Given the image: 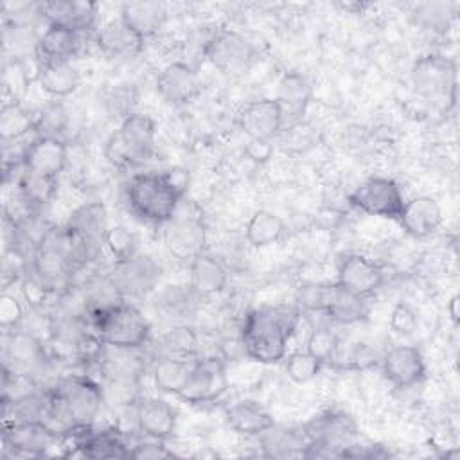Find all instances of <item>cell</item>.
I'll use <instances>...</instances> for the list:
<instances>
[{"instance_id": "cell-16", "label": "cell", "mask_w": 460, "mask_h": 460, "mask_svg": "<svg viewBox=\"0 0 460 460\" xmlns=\"http://www.w3.org/2000/svg\"><path fill=\"white\" fill-rule=\"evenodd\" d=\"M108 210L101 201H88L79 205L68 216L65 230L72 243L88 248L101 250L104 246V235L108 232Z\"/></svg>"}, {"instance_id": "cell-35", "label": "cell", "mask_w": 460, "mask_h": 460, "mask_svg": "<svg viewBox=\"0 0 460 460\" xmlns=\"http://www.w3.org/2000/svg\"><path fill=\"white\" fill-rule=\"evenodd\" d=\"M196 359L176 358V356H162L153 368V379L160 392L178 395L192 370Z\"/></svg>"}, {"instance_id": "cell-48", "label": "cell", "mask_w": 460, "mask_h": 460, "mask_svg": "<svg viewBox=\"0 0 460 460\" xmlns=\"http://www.w3.org/2000/svg\"><path fill=\"white\" fill-rule=\"evenodd\" d=\"M447 311H449V316H451L453 323H456V322H458V295H453V296L449 298Z\"/></svg>"}, {"instance_id": "cell-39", "label": "cell", "mask_w": 460, "mask_h": 460, "mask_svg": "<svg viewBox=\"0 0 460 460\" xmlns=\"http://www.w3.org/2000/svg\"><path fill=\"white\" fill-rule=\"evenodd\" d=\"M340 349V338L329 327H314L305 341V350L322 365L332 363Z\"/></svg>"}, {"instance_id": "cell-7", "label": "cell", "mask_w": 460, "mask_h": 460, "mask_svg": "<svg viewBox=\"0 0 460 460\" xmlns=\"http://www.w3.org/2000/svg\"><path fill=\"white\" fill-rule=\"evenodd\" d=\"M404 201L399 183L385 176L367 178L349 194V203L359 212L394 221L399 219Z\"/></svg>"}, {"instance_id": "cell-13", "label": "cell", "mask_w": 460, "mask_h": 460, "mask_svg": "<svg viewBox=\"0 0 460 460\" xmlns=\"http://www.w3.org/2000/svg\"><path fill=\"white\" fill-rule=\"evenodd\" d=\"M385 273L372 259L363 253H347L338 262L336 284L354 296L368 298L381 289Z\"/></svg>"}, {"instance_id": "cell-27", "label": "cell", "mask_w": 460, "mask_h": 460, "mask_svg": "<svg viewBox=\"0 0 460 460\" xmlns=\"http://www.w3.org/2000/svg\"><path fill=\"white\" fill-rule=\"evenodd\" d=\"M36 81L49 97L63 99L79 88L81 75L72 61H40Z\"/></svg>"}, {"instance_id": "cell-47", "label": "cell", "mask_w": 460, "mask_h": 460, "mask_svg": "<svg viewBox=\"0 0 460 460\" xmlns=\"http://www.w3.org/2000/svg\"><path fill=\"white\" fill-rule=\"evenodd\" d=\"M271 142H262V140H248L246 153L253 162H266L271 156Z\"/></svg>"}, {"instance_id": "cell-31", "label": "cell", "mask_w": 460, "mask_h": 460, "mask_svg": "<svg viewBox=\"0 0 460 460\" xmlns=\"http://www.w3.org/2000/svg\"><path fill=\"white\" fill-rule=\"evenodd\" d=\"M266 456L271 458H288L302 456V451L307 444V438L302 428H288L273 424L262 435L257 437Z\"/></svg>"}, {"instance_id": "cell-33", "label": "cell", "mask_w": 460, "mask_h": 460, "mask_svg": "<svg viewBox=\"0 0 460 460\" xmlns=\"http://www.w3.org/2000/svg\"><path fill=\"white\" fill-rule=\"evenodd\" d=\"M95 43L108 58H124L137 52L142 41L120 22V18H117L99 27L95 32Z\"/></svg>"}, {"instance_id": "cell-3", "label": "cell", "mask_w": 460, "mask_h": 460, "mask_svg": "<svg viewBox=\"0 0 460 460\" xmlns=\"http://www.w3.org/2000/svg\"><path fill=\"white\" fill-rule=\"evenodd\" d=\"M180 174L178 171H167L137 172L131 176L126 189L129 210L146 223H167L178 210L185 194V180H180Z\"/></svg>"}, {"instance_id": "cell-18", "label": "cell", "mask_w": 460, "mask_h": 460, "mask_svg": "<svg viewBox=\"0 0 460 460\" xmlns=\"http://www.w3.org/2000/svg\"><path fill=\"white\" fill-rule=\"evenodd\" d=\"M199 90L201 83L198 72L183 61H172L165 65L156 75V92L167 104H187L198 97Z\"/></svg>"}, {"instance_id": "cell-9", "label": "cell", "mask_w": 460, "mask_h": 460, "mask_svg": "<svg viewBox=\"0 0 460 460\" xmlns=\"http://www.w3.org/2000/svg\"><path fill=\"white\" fill-rule=\"evenodd\" d=\"M205 241H207V232H205L201 214L198 212L185 214L183 205L180 203L174 216L167 223H164L165 250L172 257L190 262L194 257L205 252Z\"/></svg>"}, {"instance_id": "cell-29", "label": "cell", "mask_w": 460, "mask_h": 460, "mask_svg": "<svg viewBox=\"0 0 460 460\" xmlns=\"http://www.w3.org/2000/svg\"><path fill=\"white\" fill-rule=\"evenodd\" d=\"M81 49V34L61 25H47L38 36L36 56L40 61H72Z\"/></svg>"}, {"instance_id": "cell-25", "label": "cell", "mask_w": 460, "mask_h": 460, "mask_svg": "<svg viewBox=\"0 0 460 460\" xmlns=\"http://www.w3.org/2000/svg\"><path fill=\"white\" fill-rule=\"evenodd\" d=\"M119 18L140 41H144L164 27L167 22V7L156 0L124 2Z\"/></svg>"}, {"instance_id": "cell-34", "label": "cell", "mask_w": 460, "mask_h": 460, "mask_svg": "<svg viewBox=\"0 0 460 460\" xmlns=\"http://www.w3.org/2000/svg\"><path fill=\"white\" fill-rule=\"evenodd\" d=\"M286 225L279 214L268 208L255 210L244 226V237L253 248H266L280 241Z\"/></svg>"}, {"instance_id": "cell-14", "label": "cell", "mask_w": 460, "mask_h": 460, "mask_svg": "<svg viewBox=\"0 0 460 460\" xmlns=\"http://www.w3.org/2000/svg\"><path fill=\"white\" fill-rule=\"evenodd\" d=\"M4 446L20 456H41L63 437L47 422H5Z\"/></svg>"}, {"instance_id": "cell-12", "label": "cell", "mask_w": 460, "mask_h": 460, "mask_svg": "<svg viewBox=\"0 0 460 460\" xmlns=\"http://www.w3.org/2000/svg\"><path fill=\"white\" fill-rule=\"evenodd\" d=\"M226 388L228 377L223 361L217 358H205L194 361L190 376L178 397L189 404L214 402L226 392Z\"/></svg>"}, {"instance_id": "cell-37", "label": "cell", "mask_w": 460, "mask_h": 460, "mask_svg": "<svg viewBox=\"0 0 460 460\" xmlns=\"http://www.w3.org/2000/svg\"><path fill=\"white\" fill-rule=\"evenodd\" d=\"M34 124L36 113L16 101L5 102L0 110V138L4 144L23 138L29 131H34Z\"/></svg>"}, {"instance_id": "cell-23", "label": "cell", "mask_w": 460, "mask_h": 460, "mask_svg": "<svg viewBox=\"0 0 460 460\" xmlns=\"http://www.w3.org/2000/svg\"><path fill=\"white\" fill-rule=\"evenodd\" d=\"M176 420V408L162 397H144L137 402L135 422L144 437L167 440L174 435Z\"/></svg>"}, {"instance_id": "cell-28", "label": "cell", "mask_w": 460, "mask_h": 460, "mask_svg": "<svg viewBox=\"0 0 460 460\" xmlns=\"http://www.w3.org/2000/svg\"><path fill=\"white\" fill-rule=\"evenodd\" d=\"M189 288L199 298L221 293L228 280V273L223 262L205 252L189 262Z\"/></svg>"}, {"instance_id": "cell-41", "label": "cell", "mask_w": 460, "mask_h": 460, "mask_svg": "<svg viewBox=\"0 0 460 460\" xmlns=\"http://www.w3.org/2000/svg\"><path fill=\"white\" fill-rule=\"evenodd\" d=\"M65 128H66V113L61 104L52 102V104L45 106L40 113H36V124H34L36 135L63 138L61 135H63Z\"/></svg>"}, {"instance_id": "cell-46", "label": "cell", "mask_w": 460, "mask_h": 460, "mask_svg": "<svg viewBox=\"0 0 460 460\" xmlns=\"http://www.w3.org/2000/svg\"><path fill=\"white\" fill-rule=\"evenodd\" d=\"M451 7H453L451 4H424L417 11L426 25L437 27V25L447 23L449 16L453 14Z\"/></svg>"}, {"instance_id": "cell-49", "label": "cell", "mask_w": 460, "mask_h": 460, "mask_svg": "<svg viewBox=\"0 0 460 460\" xmlns=\"http://www.w3.org/2000/svg\"><path fill=\"white\" fill-rule=\"evenodd\" d=\"M370 4H365V2H354V4H349V2H345V4H341V7L345 9V11H356V13H361L363 9H367Z\"/></svg>"}, {"instance_id": "cell-6", "label": "cell", "mask_w": 460, "mask_h": 460, "mask_svg": "<svg viewBox=\"0 0 460 460\" xmlns=\"http://www.w3.org/2000/svg\"><path fill=\"white\" fill-rule=\"evenodd\" d=\"M410 81L413 90L446 108L455 106L456 101V65L442 54H426L413 61L410 68Z\"/></svg>"}, {"instance_id": "cell-45", "label": "cell", "mask_w": 460, "mask_h": 460, "mask_svg": "<svg viewBox=\"0 0 460 460\" xmlns=\"http://www.w3.org/2000/svg\"><path fill=\"white\" fill-rule=\"evenodd\" d=\"M172 451L167 449L165 440L158 438H149L146 437L144 442H138L131 447L129 458H144V460H156V458H171Z\"/></svg>"}, {"instance_id": "cell-20", "label": "cell", "mask_w": 460, "mask_h": 460, "mask_svg": "<svg viewBox=\"0 0 460 460\" xmlns=\"http://www.w3.org/2000/svg\"><path fill=\"white\" fill-rule=\"evenodd\" d=\"M383 376L395 388H411L426 376V361L422 352L413 345H397L390 349L383 359Z\"/></svg>"}, {"instance_id": "cell-38", "label": "cell", "mask_w": 460, "mask_h": 460, "mask_svg": "<svg viewBox=\"0 0 460 460\" xmlns=\"http://www.w3.org/2000/svg\"><path fill=\"white\" fill-rule=\"evenodd\" d=\"M138 244H140L138 235L124 225L110 226L104 235V246L108 248V252L113 255L115 261H124L137 255Z\"/></svg>"}, {"instance_id": "cell-8", "label": "cell", "mask_w": 460, "mask_h": 460, "mask_svg": "<svg viewBox=\"0 0 460 460\" xmlns=\"http://www.w3.org/2000/svg\"><path fill=\"white\" fill-rule=\"evenodd\" d=\"M162 277V266L149 255L137 253L124 261H115L108 280L120 298H138L151 293Z\"/></svg>"}, {"instance_id": "cell-30", "label": "cell", "mask_w": 460, "mask_h": 460, "mask_svg": "<svg viewBox=\"0 0 460 460\" xmlns=\"http://www.w3.org/2000/svg\"><path fill=\"white\" fill-rule=\"evenodd\" d=\"M275 99L282 108L284 120L288 115L291 117L293 122L298 120L311 101V84L307 77L300 72L284 74L282 79L279 81Z\"/></svg>"}, {"instance_id": "cell-43", "label": "cell", "mask_w": 460, "mask_h": 460, "mask_svg": "<svg viewBox=\"0 0 460 460\" xmlns=\"http://www.w3.org/2000/svg\"><path fill=\"white\" fill-rule=\"evenodd\" d=\"M419 327V314L408 302H397L390 313V329L399 336H411Z\"/></svg>"}, {"instance_id": "cell-22", "label": "cell", "mask_w": 460, "mask_h": 460, "mask_svg": "<svg viewBox=\"0 0 460 460\" xmlns=\"http://www.w3.org/2000/svg\"><path fill=\"white\" fill-rule=\"evenodd\" d=\"M397 221L408 235L415 239H426L440 228L444 216L435 198L420 194L404 201Z\"/></svg>"}, {"instance_id": "cell-21", "label": "cell", "mask_w": 460, "mask_h": 460, "mask_svg": "<svg viewBox=\"0 0 460 460\" xmlns=\"http://www.w3.org/2000/svg\"><path fill=\"white\" fill-rule=\"evenodd\" d=\"M38 14L47 25H61L83 34L95 25L97 4L83 0H52L38 4Z\"/></svg>"}, {"instance_id": "cell-26", "label": "cell", "mask_w": 460, "mask_h": 460, "mask_svg": "<svg viewBox=\"0 0 460 460\" xmlns=\"http://www.w3.org/2000/svg\"><path fill=\"white\" fill-rule=\"evenodd\" d=\"M225 419L228 428L243 437H259L275 424L271 413L253 399H241L230 404Z\"/></svg>"}, {"instance_id": "cell-32", "label": "cell", "mask_w": 460, "mask_h": 460, "mask_svg": "<svg viewBox=\"0 0 460 460\" xmlns=\"http://www.w3.org/2000/svg\"><path fill=\"white\" fill-rule=\"evenodd\" d=\"M322 313L334 322L354 323L367 316L368 307L365 304V298L354 296L349 291L341 289L336 282H332L327 288V296Z\"/></svg>"}, {"instance_id": "cell-17", "label": "cell", "mask_w": 460, "mask_h": 460, "mask_svg": "<svg viewBox=\"0 0 460 460\" xmlns=\"http://www.w3.org/2000/svg\"><path fill=\"white\" fill-rule=\"evenodd\" d=\"M239 124L248 140L271 142L284 126V113L275 97H264L248 102L241 110Z\"/></svg>"}, {"instance_id": "cell-2", "label": "cell", "mask_w": 460, "mask_h": 460, "mask_svg": "<svg viewBox=\"0 0 460 460\" xmlns=\"http://www.w3.org/2000/svg\"><path fill=\"white\" fill-rule=\"evenodd\" d=\"M296 322L298 313L284 305L250 311L241 329V347L244 354L262 365L282 361Z\"/></svg>"}, {"instance_id": "cell-44", "label": "cell", "mask_w": 460, "mask_h": 460, "mask_svg": "<svg viewBox=\"0 0 460 460\" xmlns=\"http://www.w3.org/2000/svg\"><path fill=\"white\" fill-rule=\"evenodd\" d=\"M23 322V307L14 295L4 293L0 296V327L4 332H11Z\"/></svg>"}, {"instance_id": "cell-15", "label": "cell", "mask_w": 460, "mask_h": 460, "mask_svg": "<svg viewBox=\"0 0 460 460\" xmlns=\"http://www.w3.org/2000/svg\"><path fill=\"white\" fill-rule=\"evenodd\" d=\"M63 435L72 438L79 455L86 458H129L131 447L115 428L93 429V424L74 428Z\"/></svg>"}, {"instance_id": "cell-19", "label": "cell", "mask_w": 460, "mask_h": 460, "mask_svg": "<svg viewBox=\"0 0 460 460\" xmlns=\"http://www.w3.org/2000/svg\"><path fill=\"white\" fill-rule=\"evenodd\" d=\"M23 167L50 178H58L68 162V144L63 138L36 135L23 147Z\"/></svg>"}, {"instance_id": "cell-42", "label": "cell", "mask_w": 460, "mask_h": 460, "mask_svg": "<svg viewBox=\"0 0 460 460\" xmlns=\"http://www.w3.org/2000/svg\"><path fill=\"white\" fill-rule=\"evenodd\" d=\"M164 356L196 359V336L187 327H174L164 336Z\"/></svg>"}, {"instance_id": "cell-40", "label": "cell", "mask_w": 460, "mask_h": 460, "mask_svg": "<svg viewBox=\"0 0 460 460\" xmlns=\"http://www.w3.org/2000/svg\"><path fill=\"white\" fill-rule=\"evenodd\" d=\"M322 367L323 365L316 358H313L307 350H296V352H291L288 358H284V370L288 377L298 385L313 381L320 374Z\"/></svg>"}, {"instance_id": "cell-11", "label": "cell", "mask_w": 460, "mask_h": 460, "mask_svg": "<svg viewBox=\"0 0 460 460\" xmlns=\"http://www.w3.org/2000/svg\"><path fill=\"white\" fill-rule=\"evenodd\" d=\"M205 56L223 74H241L252 66L257 50L241 32L221 29L205 45Z\"/></svg>"}, {"instance_id": "cell-4", "label": "cell", "mask_w": 460, "mask_h": 460, "mask_svg": "<svg viewBox=\"0 0 460 460\" xmlns=\"http://www.w3.org/2000/svg\"><path fill=\"white\" fill-rule=\"evenodd\" d=\"M88 329L97 343L120 349H140L151 334V325L142 311L122 300L90 311Z\"/></svg>"}, {"instance_id": "cell-1", "label": "cell", "mask_w": 460, "mask_h": 460, "mask_svg": "<svg viewBox=\"0 0 460 460\" xmlns=\"http://www.w3.org/2000/svg\"><path fill=\"white\" fill-rule=\"evenodd\" d=\"M47 415L45 422L56 431L90 426L95 422L102 402L104 390L86 374H74L59 379L45 392Z\"/></svg>"}, {"instance_id": "cell-24", "label": "cell", "mask_w": 460, "mask_h": 460, "mask_svg": "<svg viewBox=\"0 0 460 460\" xmlns=\"http://www.w3.org/2000/svg\"><path fill=\"white\" fill-rule=\"evenodd\" d=\"M5 334H9V341L4 345V356L5 361L11 359L14 363L13 368H5L23 377H31L32 374H36V370L41 368L45 363L43 341L36 338L32 332L20 329H14Z\"/></svg>"}, {"instance_id": "cell-36", "label": "cell", "mask_w": 460, "mask_h": 460, "mask_svg": "<svg viewBox=\"0 0 460 460\" xmlns=\"http://www.w3.org/2000/svg\"><path fill=\"white\" fill-rule=\"evenodd\" d=\"M16 187H18V194L22 196V199L32 210H38L54 199L56 190H58V178L43 176V174L32 172L23 167L18 176Z\"/></svg>"}, {"instance_id": "cell-10", "label": "cell", "mask_w": 460, "mask_h": 460, "mask_svg": "<svg viewBox=\"0 0 460 460\" xmlns=\"http://www.w3.org/2000/svg\"><path fill=\"white\" fill-rule=\"evenodd\" d=\"M302 431L311 444L323 446L341 458V451L358 438L356 420L340 410H325L302 424Z\"/></svg>"}, {"instance_id": "cell-5", "label": "cell", "mask_w": 460, "mask_h": 460, "mask_svg": "<svg viewBox=\"0 0 460 460\" xmlns=\"http://www.w3.org/2000/svg\"><path fill=\"white\" fill-rule=\"evenodd\" d=\"M155 137L156 124L151 115L131 111L108 137L104 146L106 158L117 167H140L155 153Z\"/></svg>"}]
</instances>
